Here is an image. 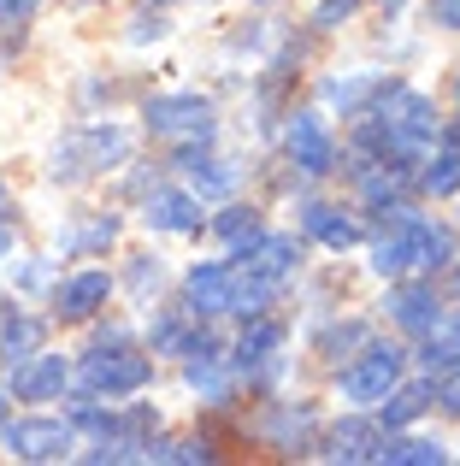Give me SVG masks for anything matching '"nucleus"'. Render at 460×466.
<instances>
[{"instance_id": "obj_1", "label": "nucleus", "mask_w": 460, "mask_h": 466, "mask_svg": "<svg viewBox=\"0 0 460 466\" xmlns=\"http://www.w3.org/2000/svg\"><path fill=\"white\" fill-rule=\"evenodd\" d=\"M372 118H378L384 142H390V159H414L437 142V113H431V101L414 95V89H390Z\"/></svg>"}, {"instance_id": "obj_2", "label": "nucleus", "mask_w": 460, "mask_h": 466, "mask_svg": "<svg viewBox=\"0 0 460 466\" xmlns=\"http://www.w3.org/2000/svg\"><path fill=\"white\" fill-rule=\"evenodd\" d=\"M402 366L407 360H402V349H395V342H372V349L343 372V396L348 401H384L395 384H402Z\"/></svg>"}, {"instance_id": "obj_3", "label": "nucleus", "mask_w": 460, "mask_h": 466, "mask_svg": "<svg viewBox=\"0 0 460 466\" xmlns=\"http://www.w3.org/2000/svg\"><path fill=\"white\" fill-rule=\"evenodd\" d=\"M154 378V366H148V354H89L83 360V384L95 390V396H130V390H142Z\"/></svg>"}, {"instance_id": "obj_4", "label": "nucleus", "mask_w": 460, "mask_h": 466, "mask_svg": "<svg viewBox=\"0 0 460 466\" xmlns=\"http://www.w3.org/2000/svg\"><path fill=\"white\" fill-rule=\"evenodd\" d=\"M0 437L18 461H59L71 449V420H6Z\"/></svg>"}, {"instance_id": "obj_5", "label": "nucleus", "mask_w": 460, "mask_h": 466, "mask_svg": "<svg viewBox=\"0 0 460 466\" xmlns=\"http://www.w3.org/2000/svg\"><path fill=\"white\" fill-rule=\"evenodd\" d=\"M148 130L154 137H195V142H207L213 137V106L195 101V95H160V101H148Z\"/></svg>"}, {"instance_id": "obj_6", "label": "nucleus", "mask_w": 460, "mask_h": 466, "mask_svg": "<svg viewBox=\"0 0 460 466\" xmlns=\"http://www.w3.org/2000/svg\"><path fill=\"white\" fill-rule=\"evenodd\" d=\"M289 159H295L301 171H313V177H325V171L336 166V142H331V130H325L319 113L289 118Z\"/></svg>"}, {"instance_id": "obj_7", "label": "nucleus", "mask_w": 460, "mask_h": 466, "mask_svg": "<svg viewBox=\"0 0 460 466\" xmlns=\"http://www.w3.org/2000/svg\"><path fill=\"white\" fill-rule=\"evenodd\" d=\"M295 260H301L295 237H265V230L236 248V266H242V272H254V278H265V284H284V278L295 272Z\"/></svg>"}, {"instance_id": "obj_8", "label": "nucleus", "mask_w": 460, "mask_h": 466, "mask_svg": "<svg viewBox=\"0 0 460 466\" xmlns=\"http://www.w3.org/2000/svg\"><path fill=\"white\" fill-rule=\"evenodd\" d=\"M65 360L59 354H24V360H12V396H24V401H47V396H59L65 390Z\"/></svg>"}, {"instance_id": "obj_9", "label": "nucleus", "mask_w": 460, "mask_h": 466, "mask_svg": "<svg viewBox=\"0 0 460 466\" xmlns=\"http://www.w3.org/2000/svg\"><path fill=\"white\" fill-rule=\"evenodd\" d=\"M230 296H236V266H195L189 272V301L195 313H230Z\"/></svg>"}, {"instance_id": "obj_10", "label": "nucleus", "mask_w": 460, "mask_h": 466, "mask_svg": "<svg viewBox=\"0 0 460 466\" xmlns=\"http://www.w3.org/2000/svg\"><path fill=\"white\" fill-rule=\"evenodd\" d=\"M106 296H113V278H106V272H77V278L59 284L54 308L65 313V319H89L95 308H106Z\"/></svg>"}, {"instance_id": "obj_11", "label": "nucleus", "mask_w": 460, "mask_h": 466, "mask_svg": "<svg viewBox=\"0 0 460 466\" xmlns=\"http://www.w3.org/2000/svg\"><path fill=\"white\" fill-rule=\"evenodd\" d=\"M42 349V319H30L24 308H0V354L6 360H24V354H35Z\"/></svg>"}, {"instance_id": "obj_12", "label": "nucleus", "mask_w": 460, "mask_h": 466, "mask_svg": "<svg viewBox=\"0 0 460 466\" xmlns=\"http://www.w3.org/2000/svg\"><path fill=\"white\" fill-rule=\"evenodd\" d=\"M148 225L154 230H201V201H189V195H177V189H154Z\"/></svg>"}, {"instance_id": "obj_13", "label": "nucleus", "mask_w": 460, "mask_h": 466, "mask_svg": "<svg viewBox=\"0 0 460 466\" xmlns=\"http://www.w3.org/2000/svg\"><path fill=\"white\" fill-rule=\"evenodd\" d=\"M384 308H390V319L402 330H414V337H425V330L437 325V296H431V289H395Z\"/></svg>"}, {"instance_id": "obj_14", "label": "nucleus", "mask_w": 460, "mask_h": 466, "mask_svg": "<svg viewBox=\"0 0 460 466\" xmlns=\"http://www.w3.org/2000/svg\"><path fill=\"white\" fill-rule=\"evenodd\" d=\"M372 266H378L384 278H395V272H407V266H414V213H407V207H402L395 237H378V242H372Z\"/></svg>"}, {"instance_id": "obj_15", "label": "nucleus", "mask_w": 460, "mask_h": 466, "mask_svg": "<svg viewBox=\"0 0 460 466\" xmlns=\"http://www.w3.org/2000/svg\"><path fill=\"white\" fill-rule=\"evenodd\" d=\"M372 461H384V466H437L443 449L425 443V437H395V431H390V437H378Z\"/></svg>"}, {"instance_id": "obj_16", "label": "nucleus", "mask_w": 460, "mask_h": 466, "mask_svg": "<svg viewBox=\"0 0 460 466\" xmlns=\"http://www.w3.org/2000/svg\"><path fill=\"white\" fill-rule=\"evenodd\" d=\"M455 260V237L443 225H431V218H414V266H425V272H437V266Z\"/></svg>"}, {"instance_id": "obj_17", "label": "nucleus", "mask_w": 460, "mask_h": 466, "mask_svg": "<svg viewBox=\"0 0 460 466\" xmlns=\"http://www.w3.org/2000/svg\"><path fill=\"white\" fill-rule=\"evenodd\" d=\"M277 349H284V325H277V319H260V313H254V325L242 330V342H236V360H242V366H254V360H272Z\"/></svg>"}, {"instance_id": "obj_18", "label": "nucleus", "mask_w": 460, "mask_h": 466, "mask_svg": "<svg viewBox=\"0 0 460 466\" xmlns=\"http://www.w3.org/2000/svg\"><path fill=\"white\" fill-rule=\"evenodd\" d=\"M372 449H378V425L348 420V425H336V437H331L325 455H331V461H372Z\"/></svg>"}, {"instance_id": "obj_19", "label": "nucleus", "mask_w": 460, "mask_h": 466, "mask_svg": "<svg viewBox=\"0 0 460 466\" xmlns=\"http://www.w3.org/2000/svg\"><path fill=\"white\" fill-rule=\"evenodd\" d=\"M425 408H431V384L390 390V396H384V425H390V431H402V425H414Z\"/></svg>"}, {"instance_id": "obj_20", "label": "nucleus", "mask_w": 460, "mask_h": 466, "mask_svg": "<svg viewBox=\"0 0 460 466\" xmlns=\"http://www.w3.org/2000/svg\"><path fill=\"white\" fill-rule=\"evenodd\" d=\"M307 230L325 242V248H348V242L360 237L348 218H336V207H307Z\"/></svg>"}, {"instance_id": "obj_21", "label": "nucleus", "mask_w": 460, "mask_h": 466, "mask_svg": "<svg viewBox=\"0 0 460 466\" xmlns=\"http://www.w3.org/2000/svg\"><path fill=\"white\" fill-rule=\"evenodd\" d=\"M189 177H195L201 195H230L236 189V171H230L225 159H189Z\"/></svg>"}, {"instance_id": "obj_22", "label": "nucleus", "mask_w": 460, "mask_h": 466, "mask_svg": "<svg viewBox=\"0 0 460 466\" xmlns=\"http://www.w3.org/2000/svg\"><path fill=\"white\" fill-rule=\"evenodd\" d=\"M213 360H219V354H201V360H189V384H195L201 396L225 401V396H230V384H225V372H219V366H213Z\"/></svg>"}, {"instance_id": "obj_23", "label": "nucleus", "mask_w": 460, "mask_h": 466, "mask_svg": "<svg viewBox=\"0 0 460 466\" xmlns=\"http://www.w3.org/2000/svg\"><path fill=\"white\" fill-rule=\"evenodd\" d=\"M425 189H431V195H460V142L425 171Z\"/></svg>"}, {"instance_id": "obj_24", "label": "nucleus", "mask_w": 460, "mask_h": 466, "mask_svg": "<svg viewBox=\"0 0 460 466\" xmlns=\"http://www.w3.org/2000/svg\"><path fill=\"white\" fill-rule=\"evenodd\" d=\"M219 237L230 242V248H242V242H254V237H260V218H254L248 207H230V213L219 218Z\"/></svg>"}, {"instance_id": "obj_25", "label": "nucleus", "mask_w": 460, "mask_h": 466, "mask_svg": "<svg viewBox=\"0 0 460 466\" xmlns=\"http://www.w3.org/2000/svg\"><path fill=\"white\" fill-rule=\"evenodd\" d=\"M366 95H378V77H355V83H325V101H336L343 113H355Z\"/></svg>"}, {"instance_id": "obj_26", "label": "nucleus", "mask_w": 460, "mask_h": 466, "mask_svg": "<svg viewBox=\"0 0 460 466\" xmlns=\"http://www.w3.org/2000/svg\"><path fill=\"white\" fill-rule=\"evenodd\" d=\"M460 360V325H449L437 337V325H431V342H425V366L431 372H437V366H455Z\"/></svg>"}, {"instance_id": "obj_27", "label": "nucleus", "mask_w": 460, "mask_h": 466, "mask_svg": "<svg viewBox=\"0 0 460 466\" xmlns=\"http://www.w3.org/2000/svg\"><path fill=\"white\" fill-rule=\"evenodd\" d=\"M307 431H313V413L307 408H301V413H284V420H277V443H284L289 449V455H295V449H307Z\"/></svg>"}, {"instance_id": "obj_28", "label": "nucleus", "mask_w": 460, "mask_h": 466, "mask_svg": "<svg viewBox=\"0 0 460 466\" xmlns=\"http://www.w3.org/2000/svg\"><path fill=\"white\" fill-rule=\"evenodd\" d=\"M71 425L101 431V437H118V420H113V413H101V408H89V401H77V408H71Z\"/></svg>"}, {"instance_id": "obj_29", "label": "nucleus", "mask_w": 460, "mask_h": 466, "mask_svg": "<svg viewBox=\"0 0 460 466\" xmlns=\"http://www.w3.org/2000/svg\"><path fill=\"white\" fill-rule=\"evenodd\" d=\"M35 6H42V0H0V30H18V24H30Z\"/></svg>"}, {"instance_id": "obj_30", "label": "nucleus", "mask_w": 460, "mask_h": 466, "mask_svg": "<svg viewBox=\"0 0 460 466\" xmlns=\"http://www.w3.org/2000/svg\"><path fill=\"white\" fill-rule=\"evenodd\" d=\"M113 218H101V225H89V230H77V237H65V248H101V242H113Z\"/></svg>"}, {"instance_id": "obj_31", "label": "nucleus", "mask_w": 460, "mask_h": 466, "mask_svg": "<svg viewBox=\"0 0 460 466\" xmlns=\"http://www.w3.org/2000/svg\"><path fill=\"white\" fill-rule=\"evenodd\" d=\"M355 6H360V0H325V6L313 12V24H319V30H331V24H343Z\"/></svg>"}, {"instance_id": "obj_32", "label": "nucleus", "mask_w": 460, "mask_h": 466, "mask_svg": "<svg viewBox=\"0 0 460 466\" xmlns=\"http://www.w3.org/2000/svg\"><path fill=\"white\" fill-rule=\"evenodd\" d=\"M431 18H437L443 30H460V0H431Z\"/></svg>"}, {"instance_id": "obj_33", "label": "nucleus", "mask_w": 460, "mask_h": 466, "mask_svg": "<svg viewBox=\"0 0 460 466\" xmlns=\"http://www.w3.org/2000/svg\"><path fill=\"white\" fill-rule=\"evenodd\" d=\"M355 342H366V325H343V330H331V349H355Z\"/></svg>"}, {"instance_id": "obj_34", "label": "nucleus", "mask_w": 460, "mask_h": 466, "mask_svg": "<svg viewBox=\"0 0 460 466\" xmlns=\"http://www.w3.org/2000/svg\"><path fill=\"white\" fill-rule=\"evenodd\" d=\"M437 396H443V408H449V413H460V372L443 378V390H437Z\"/></svg>"}, {"instance_id": "obj_35", "label": "nucleus", "mask_w": 460, "mask_h": 466, "mask_svg": "<svg viewBox=\"0 0 460 466\" xmlns=\"http://www.w3.org/2000/svg\"><path fill=\"white\" fill-rule=\"evenodd\" d=\"M6 254H12V230L0 225V260H6Z\"/></svg>"}, {"instance_id": "obj_36", "label": "nucleus", "mask_w": 460, "mask_h": 466, "mask_svg": "<svg viewBox=\"0 0 460 466\" xmlns=\"http://www.w3.org/2000/svg\"><path fill=\"white\" fill-rule=\"evenodd\" d=\"M0 425H6V396H0Z\"/></svg>"}, {"instance_id": "obj_37", "label": "nucleus", "mask_w": 460, "mask_h": 466, "mask_svg": "<svg viewBox=\"0 0 460 466\" xmlns=\"http://www.w3.org/2000/svg\"><path fill=\"white\" fill-rule=\"evenodd\" d=\"M455 142H460V130H455Z\"/></svg>"}]
</instances>
